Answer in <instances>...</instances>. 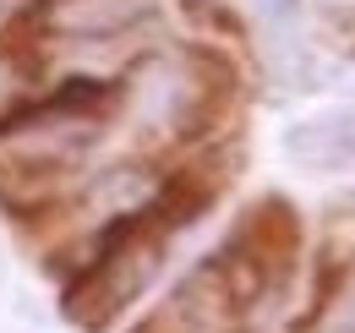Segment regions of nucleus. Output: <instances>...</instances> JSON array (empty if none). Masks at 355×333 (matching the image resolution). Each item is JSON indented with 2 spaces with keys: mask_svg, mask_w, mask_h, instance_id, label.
I'll return each mask as SVG.
<instances>
[{
  "mask_svg": "<svg viewBox=\"0 0 355 333\" xmlns=\"http://www.w3.org/2000/svg\"><path fill=\"white\" fill-rule=\"evenodd\" d=\"M148 11H153L148 0H49L33 22L49 44H110L148 22Z\"/></svg>",
  "mask_w": 355,
  "mask_h": 333,
  "instance_id": "f257e3e1",
  "label": "nucleus"
},
{
  "mask_svg": "<svg viewBox=\"0 0 355 333\" xmlns=\"http://www.w3.org/2000/svg\"><path fill=\"white\" fill-rule=\"evenodd\" d=\"M49 0H0V17H39Z\"/></svg>",
  "mask_w": 355,
  "mask_h": 333,
  "instance_id": "f03ea898",
  "label": "nucleus"
}]
</instances>
